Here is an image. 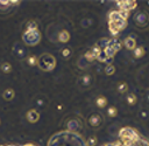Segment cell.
I'll return each mask as SVG.
<instances>
[{
    "label": "cell",
    "mask_w": 149,
    "mask_h": 146,
    "mask_svg": "<svg viewBox=\"0 0 149 146\" xmlns=\"http://www.w3.org/2000/svg\"><path fill=\"white\" fill-rule=\"evenodd\" d=\"M37 57H35V56H29L28 57V63L30 64V65H36L37 64Z\"/></svg>",
    "instance_id": "cell-28"
},
{
    "label": "cell",
    "mask_w": 149,
    "mask_h": 146,
    "mask_svg": "<svg viewBox=\"0 0 149 146\" xmlns=\"http://www.w3.org/2000/svg\"><path fill=\"white\" fill-rule=\"evenodd\" d=\"M27 30H37V23L35 21H29L27 23Z\"/></svg>",
    "instance_id": "cell-24"
},
{
    "label": "cell",
    "mask_w": 149,
    "mask_h": 146,
    "mask_svg": "<svg viewBox=\"0 0 149 146\" xmlns=\"http://www.w3.org/2000/svg\"><path fill=\"white\" fill-rule=\"evenodd\" d=\"M97 137H94V135H91L88 139H87V144H88V146H95L97 145Z\"/></svg>",
    "instance_id": "cell-27"
},
{
    "label": "cell",
    "mask_w": 149,
    "mask_h": 146,
    "mask_svg": "<svg viewBox=\"0 0 149 146\" xmlns=\"http://www.w3.org/2000/svg\"><path fill=\"white\" fill-rule=\"evenodd\" d=\"M126 100H127L128 105H135L137 103V98L134 93H128L127 97H126Z\"/></svg>",
    "instance_id": "cell-16"
},
{
    "label": "cell",
    "mask_w": 149,
    "mask_h": 146,
    "mask_svg": "<svg viewBox=\"0 0 149 146\" xmlns=\"http://www.w3.org/2000/svg\"><path fill=\"white\" fill-rule=\"evenodd\" d=\"M81 83L84 85H90L91 84V76L90 75H85L81 77Z\"/></svg>",
    "instance_id": "cell-26"
},
{
    "label": "cell",
    "mask_w": 149,
    "mask_h": 146,
    "mask_svg": "<svg viewBox=\"0 0 149 146\" xmlns=\"http://www.w3.org/2000/svg\"><path fill=\"white\" fill-rule=\"evenodd\" d=\"M97 60H98V61H100V62H105V61H107L108 58H107V56H106L105 51H104V50H101V51L97 55Z\"/></svg>",
    "instance_id": "cell-25"
},
{
    "label": "cell",
    "mask_w": 149,
    "mask_h": 146,
    "mask_svg": "<svg viewBox=\"0 0 149 146\" xmlns=\"http://www.w3.org/2000/svg\"><path fill=\"white\" fill-rule=\"evenodd\" d=\"M9 5H10V6H17V5H20V1L13 0V1H9Z\"/></svg>",
    "instance_id": "cell-30"
},
{
    "label": "cell",
    "mask_w": 149,
    "mask_h": 146,
    "mask_svg": "<svg viewBox=\"0 0 149 146\" xmlns=\"http://www.w3.org/2000/svg\"><path fill=\"white\" fill-rule=\"evenodd\" d=\"M71 55H72V50H71V48L66 47V48H63V49H62V56H63L64 58H69Z\"/></svg>",
    "instance_id": "cell-20"
},
{
    "label": "cell",
    "mask_w": 149,
    "mask_h": 146,
    "mask_svg": "<svg viewBox=\"0 0 149 146\" xmlns=\"http://www.w3.org/2000/svg\"><path fill=\"white\" fill-rule=\"evenodd\" d=\"M22 40L24 41L26 44L28 46H35L40 42L41 40V34L38 30H26L22 35Z\"/></svg>",
    "instance_id": "cell-3"
},
{
    "label": "cell",
    "mask_w": 149,
    "mask_h": 146,
    "mask_svg": "<svg viewBox=\"0 0 149 146\" xmlns=\"http://www.w3.org/2000/svg\"><path fill=\"white\" fill-rule=\"evenodd\" d=\"M140 114H141V117H142V118H147V117H148V113H147L146 111H142V112H140Z\"/></svg>",
    "instance_id": "cell-31"
},
{
    "label": "cell",
    "mask_w": 149,
    "mask_h": 146,
    "mask_svg": "<svg viewBox=\"0 0 149 146\" xmlns=\"http://www.w3.org/2000/svg\"><path fill=\"white\" fill-rule=\"evenodd\" d=\"M95 57H97V56H95V54L93 53V50H92V49H90V50L85 54V56H84V58H85L87 62H91V61L95 60Z\"/></svg>",
    "instance_id": "cell-19"
},
{
    "label": "cell",
    "mask_w": 149,
    "mask_h": 146,
    "mask_svg": "<svg viewBox=\"0 0 149 146\" xmlns=\"http://www.w3.org/2000/svg\"><path fill=\"white\" fill-rule=\"evenodd\" d=\"M123 44H125V47H126L128 50H132V49L134 50V49L136 48V42H135L134 37H132V36L126 37L125 41H123Z\"/></svg>",
    "instance_id": "cell-9"
},
{
    "label": "cell",
    "mask_w": 149,
    "mask_h": 146,
    "mask_svg": "<svg viewBox=\"0 0 149 146\" xmlns=\"http://www.w3.org/2000/svg\"><path fill=\"white\" fill-rule=\"evenodd\" d=\"M102 123V117L100 113H93L88 118V124L91 127H99Z\"/></svg>",
    "instance_id": "cell-5"
},
{
    "label": "cell",
    "mask_w": 149,
    "mask_h": 146,
    "mask_svg": "<svg viewBox=\"0 0 149 146\" xmlns=\"http://www.w3.org/2000/svg\"><path fill=\"white\" fill-rule=\"evenodd\" d=\"M8 6H10V5H9V1H7V0H3V1H0V7H1V8H5V7H8Z\"/></svg>",
    "instance_id": "cell-29"
},
{
    "label": "cell",
    "mask_w": 149,
    "mask_h": 146,
    "mask_svg": "<svg viewBox=\"0 0 149 146\" xmlns=\"http://www.w3.org/2000/svg\"><path fill=\"white\" fill-rule=\"evenodd\" d=\"M120 138L122 139V144L126 146H129L132 142H134L135 140L139 139L137 132L130 127H123L120 131Z\"/></svg>",
    "instance_id": "cell-2"
},
{
    "label": "cell",
    "mask_w": 149,
    "mask_h": 146,
    "mask_svg": "<svg viewBox=\"0 0 149 146\" xmlns=\"http://www.w3.org/2000/svg\"><path fill=\"white\" fill-rule=\"evenodd\" d=\"M121 19H122V18L120 16L119 11H118V12H116V11L111 12L109 15H108V20H109V22H116V21H119V20H121Z\"/></svg>",
    "instance_id": "cell-12"
},
{
    "label": "cell",
    "mask_w": 149,
    "mask_h": 146,
    "mask_svg": "<svg viewBox=\"0 0 149 146\" xmlns=\"http://www.w3.org/2000/svg\"><path fill=\"white\" fill-rule=\"evenodd\" d=\"M108 44H109L111 47H113V48L115 49V51H119V50H120V48H121V41H120V40H118V39L109 40Z\"/></svg>",
    "instance_id": "cell-14"
},
{
    "label": "cell",
    "mask_w": 149,
    "mask_h": 146,
    "mask_svg": "<svg viewBox=\"0 0 149 146\" xmlns=\"http://www.w3.org/2000/svg\"><path fill=\"white\" fill-rule=\"evenodd\" d=\"M143 55H144V49L142 47H136L134 49V56H135V58H141Z\"/></svg>",
    "instance_id": "cell-18"
},
{
    "label": "cell",
    "mask_w": 149,
    "mask_h": 146,
    "mask_svg": "<svg viewBox=\"0 0 149 146\" xmlns=\"http://www.w3.org/2000/svg\"><path fill=\"white\" fill-rule=\"evenodd\" d=\"M126 25H127L126 20L121 19V20H119L116 22H108V28H109V30H111V33L113 35H118L126 27Z\"/></svg>",
    "instance_id": "cell-4"
},
{
    "label": "cell",
    "mask_w": 149,
    "mask_h": 146,
    "mask_svg": "<svg viewBox=\"0 0 149 146\" xmlns=\"http://www.w3.org/2000/svg\"><path fill=\"white\" fill-rule=\"evenodd\" d=\"M69 40H70V34H69V32L65 30V29L61 30L59 34H58V41H59V42H63V43H66Z\"/></svg>",
    "instance_id": "cell-10"
},
{
    "label": "cell",
    "mask_w": 149,
    "mask_h": 146,
    "mask_svg": "<svg viewBox=\"0 0 149 146\" xmlns=\"http://www.w3.org/2000/svg\"><path fill=\"white\" fill-rule=\"evenodd\" d=\"M135 22L139 25V26H142L144 23H147L149 21V18H148V14L144 13V12H139L136 15H135Z\"/></svg>",
    "instance_id": "cell-6"
},
{
    "label": "cell",
    "mask_w": 149,
    "mask_h": 146,
    "mask_svg": "<svg viewBox=\"0 0 149 146\" xmlns=\"http://www.w3.org/2000/svg\"><path fill=\"white\" fill-rule=\"evenodd\" d=\"M95 104H97L98 107L102 109V107H105L107 105V99L104 96H98L97 99H95Z\"/></svg>",
    "instance_id": "cell-13"
},
{
    "label": "cell",
    "mask_w": 149,
    "mask_h": 146,
    "mask_svg": "<svg viewBox=\"0 0 149 146\" xmlns=\"http://www.w3.org/2000/svg\"><path fill=\"white\" fill-rule=\"evenodd\" d=\"M114 146H126V145H123V144L120 142V141H115V142H114Z\"/></svg>",
    "instance_id": "cell-32"
},
{
    "label": "cell",
    "mask_w": 149,
    "mask_h": 146,
    "mask_svg": "<svg viewBox=\"0 0 149 146\" xmlns=\"http://www.w3.org/2000/svg\"><path fill=\"white\" fill-rule=\"evenodd\" d=\"M1 70H2L3 72H6V74L10 72V70H12V65H10V63H8V62L2 63V64H1Z\"/></svg>",
    "instance_id": "cell-22"
},
{
    "label": "cell",
    "mask_w": 149,
    "mask_h": 146,
    "mask_svg": "<svg viewBox=\"0 0 149 146\" xmlns=\"http://www.w3.org/2000/svg\"><path fill=\"white\" fill-rule=\"evenodd\" d=\"M14 90L13 89H7V90H5V92L2 93V96H3V98L6 99V100H12L13 98H14Z\"/></svg>",
    "instance_id": "cell-15"
},
{
    "label": "cell",
    "mask_w": 149,
    "mask_h": 146,
    "mask_svg": "<svg viewBox=\"0 0 149 146\" xmlns=\"http://www.w3.org/2000/svg\"><path fill=\"white\" fill-rule=\"evenodd\" d=\"M37 65L44 71H50V70H52L55 68L56 60L51 54H43L37 60Z\"/></svg>",
    "instance_id": "cell-1"
},
{
    "label": "cell",
    "mask_w": 149,
    "mask_h": 146,
    "mask_svg": "<svg viewBox=\"0 0 149 146\" xmlns=\"http://www.w3.org/2000/svg\"><path fill=\"white\" fill-rule=\"evenodd\" d=\"M26 117H27L28 121H30V123H36L40 119V114H38V112L36 110H29L27 112V116Z\"/></svg>",
    "instance_id": "cell-8"
},
{
    "label": "cell",
    "mask_w": 149,
    "mask_h": 146,
    "mask_svg": "<svg viewBox=\"0 0 149 146\" xmlns=\"http://www.w3.org/2000/svg\"><path fill=\"white\" fill-rule=\"evenodd\" d=\"M105 72H106V75H108V76L113 75V74L115 72V67H114L113 64H108V65L105 68Z\"/></svg>",
    "instance_id": "cell-23"
},
{
    "label": "cell",
    "mask_w": 149,
    "mask_h": 146,
    "mask_svg": "<svg viewBox=\"0 0 149 146\" xmlns=\"http://www.w3.org/2000/svg\"><path fill=\"white\" fill-rule=\"evenodd\" d=\"M118 5L121 7V11H128V12L136 7L135 1H118Z\"/></svg>",
    "instance_id": "cell-7"
},
{
    "label": "cell",
    "mask_w": 149,
    "mask_h": 146,
    "mask_svg": "<svg viewBox=\"0 0 149 146\" xmlns=\"http://www.w3.org/2000/svg\"><path fill=\"white\" fill-rule=\"evenodd\" d=\"M107 114L109 117H116L118 116V109L115 106H109L107 109Z\"/></svg>",
    "instance_id": "cell-21"
},
{
    "label": "cell",
    "mask_w": 149,
    "mask_h": 146,
    "mask_svg": "<svg viewBox=\"0 0 149 146\" xmlns=\"http://www.w3.org/2000/svg\"><path fill=\"white\" fill-rule=\"evenodd\" d=\"M128 90V84L126 82H119L118 83V91L120 93H125Z\"/></svg>",
    "instance_id": "cell-17"
},
{
    "label": "cell",
    "mask_w": 149,
    "mask_h": 146,
    "mask_svg": "<svg viewBox=\"0 0 149 146\" xmlns=\"http://www.w3.org/2000/svg\"><path fill=\"white\" fill-rule=\"evenodd\" d=\"M108 42H109V40H108V39H100V40L95 43V47H97V48H99L100 50H105V49H106V47L108 46Z\"/></svg>",
    "instance_id": "cell-11"
}]
</instances>
